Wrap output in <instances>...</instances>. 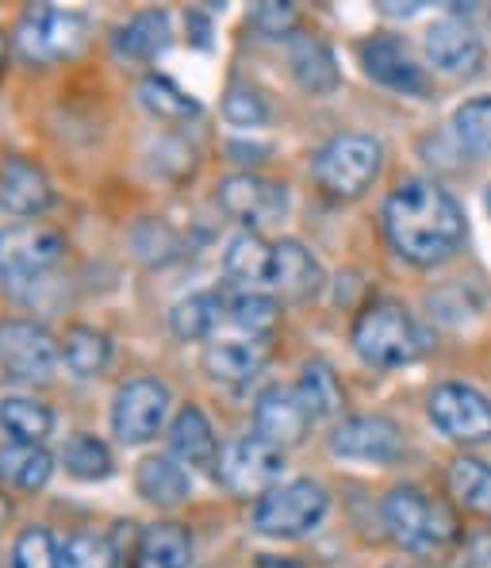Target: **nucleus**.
Masks as SVG:
<instances>
[{
    "label": "nucleus",
    "mask_w": 491,
    "mask_h": 568,
    "mask_svg": "<svg viewBox=\"0 0 491 568\" xmlns=\"http://www.w3.org/2000/svg\"><path fill=\"white\" fill-rule=\"evenodd\" d=\"M453 131L472 158H491V97L464 100L453 115Z\"/></svg>",
    "instance_id": "nucleus-33"
},
{
    "label": "nucleus",
    "mask_w": 491,
    "mask_h": 568,
    "mask_svg": "<svg viewBox=\"0 0 491 568\" xmlns=\"http://www.w3.org/2000/svg\"><path fill=\"white\" fill-rule=\"evenodd\" d=\"M385 12L388 16H411V12H419V4H396V0H385Z\"/></svg>",
    "instance_id": "nucleus-43"
},
{
    "label": "nucleus",
    "mask_w": 491,
    "mask_h": 568,
    "mask_svg": "<svg viewBox=\"0 0 491 568\" xmlns=\"http://www.w3.org/2000/svg\"><path fill=\"white\" fill-rule=\"evenodd\" d=\"M81 43H85V16L70 12V8L31 4L16 23V50L31 65L62 62V58L78 54Z\"/></svg>",
    "instance_id": "nucleus-5"
},
{
    "label": "nucleus",
    "mask_w": 491,
    "mask_h": 568,
    "mask_svg": "<svg viewBox=\"0 0 491 568\" xmlns=\"http://www.w3.org/2000/svg\"><path fill=\"white\" fill-rule=\"evenodd\" d=\"M219 207L246 227H265V223L285 220L288 189L257 178V173H235L219 185Z\"/></svg>",
    "instance_id": "nucleus-12"
},
{
    "label": "nucleus",
    "mask_w": 491,
    "mask_h": 568,
    "mask_svg": "<svg viewBox=\"0 0 491 568\" xmlns=\"http://www.w3.org/2000/svg\"><path fill=\"white\" fill-rule=\"evenodd\" d=\"M280 473H285V449L257 434L231 442L219 454V480L235 496H265L280 484Z\"/></svg>",
    "instance_id": "nucleus-8"
},
{
    "label": "nucleus",
    "mask_w": 491,
    "mask_h": 568,
    "mask_svg": "<svg viewBox=\"0 0 491 568\" xmlns=\"http://www.w3.org/2000/svg\"><path fill=\"white\" fill-rule=\"evenodd\" d=\"M293 73L296 81L315 97H327L338 89V62L335 50L315 36H296L293 39Z\"/></svg>",
    "instance_id": "nucleus-21"
},
{
    "label": "nucleus",
    "mask_w": 491,
    "mask_h": 568,
    "mask_svg": "<svg viewBox=\"0 0 491 568\" xmlns=\"http://www.w3.org/2000/svg\"><path fill=\"white\" fill-rule=\"evenodd\" d=\"M269 265H273V246H265L254 231L231 239L227 257H223V270H227V277L238 281V284L269 281Z\"/></svg>",
    "instance_id": "nucleus-30"
},
{
    "label": "nucleus",
    "mask_w": 491,
    "mask_h": 568,
    "mask_svg": "<svg viewBox=\"0 0 491 568\" xmlns=\"http://www.w3.org/2000/svg\"><path fill=\"white\" fill-rule=\"evenodd\" d=\"M469 568H491V534H472L469 538Z\"/></svg>",
    "instance_id": "nucleus-41"
},
{
    "label": "nucleus",
    "mask_w": 491,
    "mask_h": 568,
    "mask_svg": "<svg viewBox=\"0 0 491 568\" xmlns=\"http://www.w3.org/2000/svg\"><path fill=\"white\" fill-rule=\"evenodd\" d=\"M193 557V538L177 523H154L139 530L135 549H131V568H188Z\"/></svg>",
    "instance_id": "nucleus-20"
},
{
    "label": "nucleus",
    "mask_w": 491,
    "mask_h": 568,
    "mask_svg": "<svg viewBox=\"0 0 491 568\" xmlns=\"http://www.w3.org/2000/svg\"><path fill=\"white\" fill-rule=\"evenodd\" d=\"M170 446L185 465H215V454H219V446H215V430L200 407H185V412L173 419Z\"/></svg>",
    "instance_id": "nucleus-22"
},
{
    "label": "nucleus",
    "mask_w": 491,
    "mask_h": 568,
    "mask_svg": "<svg viewBox=\"0 0 491 568\" xmlns=\"http://www.w3.org/2000/svg\"><path fill=\"white\" fill-rule=\"evenodd\" d=\"M65 242L54 227L43 223H16L0 231V277L8 281H35L50 265H58Z\"/></svg>",
    "instance_id": "nucleus-11"
},
{
    "label": "nucleus",
    "mask_w": 491,
    "mask_h": 568,
    "mask_svg": "<svg viewBox=\"0 0 491 568\" xmlns=\"http://www.w3.org/2000/svg\"><path fill=\"white\" fill-rule=\"evenodd\" d=\"M62 462L65 473L78 476V480H104V476H112V454L93 434H73L62 449Z\"/></svg>",
    "instance_id": "nucleus-34"
},
{
    "label": "nucleus",
    "mask_w": 491,
    "mask_h": 568,
    "mask_svg": "<svg viewBox=\"0 0 491 568\" xmlns=\"http://www.w3.org/2000/svg\"><path fill=\"white\" fill-rule=\"evenodd\" d=\"M257 568H304L299 561H293V557H257Z\"/></svg>",
    "instance_id": "nucleus-42"
},
{
    "label": "nucleus",
    "mask_w": 491,
    "mask_h": 568,
    "mask_svg": "<svg viewBox=\"0 0 491 568\" xmlns=\"http://www.w3.org/2000/svg\"><path fill=\"white\" fill-rule=\"evenodd\" d=\"M0 73H4V36H0Z\"/></svg>",
    "instance_id": "nucleus-44"
},
{
    "label": "nucleus",
    "mask_w": 491,
    "mask_h": 568,
    "mask_svg": "<svg viewBox=\"0 0 491 568\" xmlns=\"http://www.w3.org/2000/svg\"><path fill=\"white\" fill-rule=\"evenodd\" d=\"M54 334L35 320H4L0 323V369L16 381H50L58 369Z\"/></svg>",
    "instance_id": "nucleus-7"
},
{
    "label": "nucleus",
    "mask_w": 491,
    "mask_h": 568,
    "mask_svg": "<svg viewBox=\"0 0 491 568\" xmlns=\"http://www.w3.org/2000/svg\"><path fill=\"white\" fill-rule=\"evenodd\" d=\"M165 415H170V388L157 377H135L115 392L112 404V430L127 446H143L162 430Z\"/></svg>",
    "instance_id": "nucleus-9"
},
{
    "label": "nucleus",
    "mask_w": 491,
    "mask_h": 568,
    "mask_svg": "<svg viewBox=\"0 0 491 568\" xmlns=\"http://www.w3.org/2000/svg\"><path fill=\"white\" fill-rule=\"evenodd\" d=\"M365 70H369L372 81H380L385 89H396V93H427V73L422 65H415L411 50L399 43L396 36H377L361 47Z\"/></svg>",
    "instance_id": "nucleus-15"
},
{
    "label": "nucleus",
    "mask_w": 491,
    "mask_h": 568,
    "mask_svg": "<svg viewBox=\"0 0 491 568\" xmlns=\"http://www.w3.org/2000/svg\"><path fill=\"white\" fill-rule=\"evenodd\" d=\"M385 523L392 538L411 554H434L457 538V519L449 515V507L430 499L427 491L411 488V484L396 488L385 499Z\"/></svg>",
    "instance_id": "nucleus-3"
},
{
    "label": "nucleus",
    "mask_w": 491,
    "mask_h": 568,
    "mask_svg": "<svg viewBox=\"0 0 491 568\" xmlns=\"http://www.w3.org/2000/svg\"><path fill=\"white\" fill-rule=\"evenodd\" d=\"M311 412L307 404L299 399V388H285V384H273L257 396V407H254V430L257 438L273 442V446L288 449V446H299L311 430Z\"/></svg>",
    "instance_id": "nucleus-14"
},
{
    "label": "nucleus",
    "mask_w": 491,
    "mask_h": 568,
    "mask_svg": "<svg viewBox=\"0 0 491 568\" xmlns=\"http://www.w3.org/2000/svg\"><path fill=\"white\" fill-rule=\"evenodd\" d=\"M269 362V338H219L204 349V369L223 384H246Z\"/></svg>",
    "instance_id": "nucleus-18"
},
{
    "label": "nucleus",
    "mask_w": 491,
    "mask_h": 568,
    "mask_svg": "<svg viewBox=\"0 0 491 568\" xmlns=\"http://www.w3.org/2000/svg\"><path fill=\"white\" fill-rule=\"evenodd\" d=\"M269 284L285 300H311L323 288V265L315 262V254L296 239H285L273 246V265H269Z\"/></svg>",
    "instance_id": "nucleus-16"
},
{
    "label": "nucleus",
    "mask_w": 491,
    "mask_h": 568,
    "mask_svg": "<svg viewBox=\"0 0 491 568\" xmlns=\"http://www.w3.org/2000/svg\"><path fill=\"white\" fill-rule=\"evenodd\" d=\"M219 315H223V300L215 292H196V296L181 300L177 307L170 312V327L177 338H207L215 327H219Z\"/></svg>",
    "instance_id": "nucleus-31"
},
{
    "label": "nucleus",
    "mask_w": 491,
    "mask_h": 568,
    "mask_svg": "<svg viewBox=\"0 0 491 568\" xmlns=\"http://www.w3.org/2000/svg\"><path fill=\"white\" fill-rule=\"evenodd\" d=\"M54 473V462L43 446H23V442H12V446L0 449V480L12 484L20 491H39Z\"/></svg>",
    "instance_id": "nucleus-26"
},
{
    "label": "nucleus",
    "mask_w": 491,
    "mask_h": 568,
    "mask_svg": "<svg viewBox=\"0 0 491 568\" xmlns=\"http://www.w3.org/2000/svg\"><path fill=\"white\" fill-rule=\"evenodd\" d=\"M449 491L477 515H491V465L480 457H457L449 465Z\"/></svg>",
    "instance_id": "nucleus-28"
},
{
    "label": "nucleus",
    "mask_w": 491,
    "mask_h": 568,
    "mask_svg": "<svg viewBox=\"0 0 491 568\" xmlns=\"http://www.w3.org/2000/svg\"><path fill=\"white\" fill-rule=\"evenodd\" d=\"M299 399L307 404L311 419H330L342 412V384L327 362H307L304 377H299Z\"/></svg>",
    "instance_id": "nucleus-29"
},
{
    "label": "nucleus",
    "mask_w": 491,
    "mask_h": 568,
    "mask_svg": "<svg viewBox=\"0 0 491 568\" xmlns=\"http://www.w3.org/2000/svg\"><path fill=\"white\" fill-rule=\"evenodd\" d=\"M0 426L12 434V442L39 446V442L54 430V415H50V407L39 404V399L8 396V399H0Z\"/></svg>",
    "instance_id": "nucleus-27"
},
{
    "label": "nucleus",
    "mask_w": 491,
    "mask_h": 568,
    "mask_svg": "<svg viewBox=\"0 0 491 568\" xmlns=\"http://www.w3.org/2000/svg\"><path fill=\"white\" fill-rule=\"evenodd\" d=\"M380 165H385V146L372 135H338L315 154V181L319 189H327L330 196L354 200L361 196L372 181L380 178Z\"/></svg>",
    "instance_id": "nucleus-4"
},
{
    "label": "nucleus",
    "mask_w": 491,
    "mask_h": 568,
    "mask_svg": "<svg viewBox=\"0 0 491 568\" xmlns=\"http://www.w3.org/2000/svg\"><path fill=\"white\" fill-rule=\"evenodd\" d=\"M12 568H58V546L47 526H28L12 546Z\"/></svg>",
    "instance_id": "nucleus-38"
},
{
    "label": "nucleus",
    "mask_w": 491,
    "mask_h": 568,
    "mask_svg": "<svg viewBox=\"0 0 491 568\" xmlns=\"http://www.w3.org/2000/svg\"><path fill=\"white\" fill-rule=\"evenodd\" d=\"M277 300H269L265 292H238L235 300H231V320H235V327H243L249 338H265L273 327H277Z\"/></svg>",
    "instance_id": "nucleus-35"
},
{
    "label": "nucleus",
    "mask_w": 491,
    "mask_h": 568,
    "mask_svg": "<svg viewBox=\"0 0 491 568\" xmlns=\"http://www.w3.org/2000/svg\"><path fill=\"white\" fill-rule=\"evenodd\" d=\"M4 515H8V507H4V504H0V519H4Z\"/></svg>",
    "instance_id": "nucleus-45"
},
{
    "label": "nucleus",
    "mask_w": 491,
    "mask_h": 568,
    "mask_svg": "<svg viewBox=\"0 0 491 568\" xmlns=\"http://www.w3.org/2000/svg\"><path fill=\"white\" fill-rule=\"evenodd\" d=\"M135 484H139V496L157 507H177L188 499V473L173 457H146L139 465Z\"/></svg>",
    "instance_id": "nucleus-24"
},
{
    "label": "nucleus",
    "mask_w": 491,
    "mask_h": 568,
    "mask_svg": "<svg viewBox=\"0 0 491 568\" xmlns=\"http://www.w3.org/2000/svg\"><path fill=\"white\" fill-rule=\"evenodd\" d=\"M62 354H65V365H70L78 377H96V373H104L108 362H112V342L96 327H73L65 334Z\"/></svg>",
    "instance_id": "nucleus-32"
},
{
    "label": "nucleus",
    "mask_w": 491,
    "mask_h": 568,
    "mask_svg": "<svg viewBox=\"0 0 491 568\" xmlns=\"http://www.w3.org/2000/svg\"><path fill=\"white\" fill-rule=\"evenodd\" d=\"M0 204L16 215H43L54 204V189H50L47 173L28 158H8L0 165Z\"/></svg>",
    "instance_id": "nucleus-17"
},
{
    "label": "nucleus",
    "mask_w": 491,
    "mask_h": 568,
    "mask_svg": "<svg viewBox=\"0 0 491 568\" xmlns=\"http://www.w3.org/2000/svg\"><path fill=\"white\" fill-rule=\"evenodd\" d=\"M165 47H170V16L165 12H139L115 36V54L131 58V62H150Z\"/></svg>",
    "instance_id": "nucleus-23"
},
{
    "label": "nucleus",
    "mask_w": 491,
    "mask_h": 568,
    "mask_svg": "<svg viewBox=\"0 0 491 568\" xmlns=\"http://www.w3.org/2000/svg\"><path fill=\"white\" fill-rule=\"evenodd\" d=\"M430 419L453 442H488L491 438V404L484 392L469 384H438L430 392Z\"/></svg>",
    "instance_id": "nucleus-10"
},
{
    "label": "nucleus",
    "mask_w": 491,
    "mask_h": 568,
    "mask_svg": "<svg viewBox=\"0 0 491 568\" xmlns=\"http://www.w3.org/2000/svg\"><path fill=\"white\" fill-rule=\"evenodd\" d=\"M488 215H491V192H488Z\"/></svg>",
    "instance_id": "nucleus-46"
},
{
    "label": "nucleus",
    "mask_w": 491,
    "mask_h": 568,
    "mask_svg": "<svg viewBox=\"0 0 491 568\" xmlns=\"http://www.w3.org/2000/svg\"><path fill=\"white\" fill-rule=\"evenodd\" d=\"M115 565H120V554L100 534H73L58 549V568H115Z\"/></svg>",
    "instance_id": "nucleus-36"
},
{
    "label": "nucleus",
    "mask_w": 491,
    "mask_h": 568,
    "mask_svg": "<svg viewBox=\"0 0 491 568\" xmlns=\"http://www.w3.org/2000/svg\"><path fill=\"white\" fill-rule=\"evenodd\" d=\"M330 449H335L338 457H349V462L385 465L403 454V434H399V426L392 419H385V415H354V419H346L342 426H335Z\"/></svg>",
    "instance_id": "nucleus-13"
},
{
    "label": "nucleus",
    "mask_w": 491,
    "mask_h": 568,
    "mask_svg": "<svg viewBox=\"0 0 491 568\" xmlns=\"http://www.w3.org/2000/svg\"><path fill=\"white\" fill-rule=\"evenodd\" d=\"M131 246H135V254L143 257V262H150V265H165V262H173V257L181 254L177 231H173L170 223H162V220L135 223V231H131Z\"/></svg>",
    "instance_id": "nucleus-37"
},
{
    "label": "nucleus",
    "mask_w": 491,
    "mask_h": 568,
    "mask_svg": "<svg viewBox=\"0 0 491 568\" xmlns=\"http://www.w3.org/2000/svg\"><path fill=\"white\" fill-rule=\"evenodd\" d=\"M327 519V491L315 480L277 484L254 507V526L269 538H304Z\"/></svg>",
    "instance_id": "nucleus-6"
},
{
    "label": "nucleus",
    "mask_w": 491,
    "mask_h": 568,
    "mask_svg": "<svg viewBox=\"0 0 491 568\" xmlns=\"http://www.w3.org/2000/svg\"><path fill=\"white\" fill-rule=\"evenodd\" d=\"M427 54L442 73H472L484 58V47H480V36L469 23L449 16V20H438L427 31Z\"/></svg>",
    "instance_id": "nucleus-19"
},
{
    "label": "nucleus",
    "mask_w": 491,
    "mask_h": 568,
    "mask_svg": "<svg viewBox=\"0 0 491 568\" xmlns=\"http://www.w3.org/2000/svg\"><path fill=\"white\" fill-rule=\"evenodd\" d=\"M354 349L369 365L396 369L430 349V331L396 300H372L354 323Z\"/></svg>",
    "instance_id": "nucleus-2"
},
{
    "label": "nucleus",
    "mask_w": 491,
    "mask_h": 568,
    "mask_svg": "<svg viewBox=\"0 0 491 568\" xmlns=\"http://www.w3.org/2000/svg\"><path fill=\"white\" fill-rule=\"evenodd\" d=\"M249 23H254L257 31H265V36H285V31H293L296 12H293V4L265 0V4H257L254 12H249Z\"/></svg>",
    "instance_id": "nucleus-40"
},
{
    "label": "nucleus",
    "mask_w": 491,
    "mask_h": 568,
    "mask_svg": "<svg viewBox=\"0 0 491 568\" xmlns=\"http://www.w3.org/2000/svg\"><path fill=\"white\" fill-rule=\"evenodd\" d=\"M223 115H227V123H235V128H262V123L269 120V108H265L257 89L231 85L227 100H223Z\"/></svg>",
    "instance_id": "nucleus-39"
},
{
    "label": "nucleus",
    "mask_w": 491,
    "mask_h": 568,
    "mask_svg": "<svg viewBox=\"0 0 491 568\" xmlns=\"http://www.w3.org/2000/svg\"><path fill=\"white\" fill-rule=\"evenodd\" d=\"M388 242L403 262L438 265L464 239V212L438 181H407L385 204Z\"/></svg>",
    "instance_id": "nucleus-1"
},
{
    "label": "nucleus",
    "mask_w": 491,
    "mask_h": 568,
    "mask_svg": "<svg viewBox=\"0 0 491 568\" xmlns=\"http://www.w3.org/2000/svg\"><path fill=\"white\" fill-rule=\"evenodd\" d=\"M139 100L150 115H157L162 123H188L200 115V100L188 97L185 89L173 78H162V73H150L139 85Z\"/></svg>",
    "instance_id": "nucleus-25"
}]
</instances>
